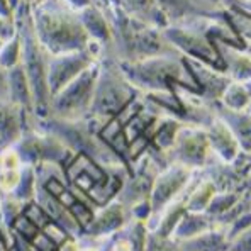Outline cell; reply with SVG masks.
I'll return each instance as SVG.
<instances>
[{
  "label": "cell",
  "mask_w": 251,
  "mask_h": 251,
  "mask_svg": "<svg viewBox=\"0 0 251 251\" xmlns=\"http://www.w3.org/2000/svg\"><path fill=\"white\" fill-rule=\"evenodd\" d=\"M29 7L36 36L50 54L88 48L90 38L80 21V12L63 0H39Z\"/></svg>",
  "instance_id": "obj_1"
},
{
  "label": "cell",
  "mask_w": 251,
  "mask_h": 251,
  "mask_svg": "<svg viewBox=\"0 0 251 251\" xmlns=\"http://www.w3.org/2000/svg\"><path fill=\"white\" fill-rule=\"evenodd\" d=\"M17 32L22 43V56L21 65L24 68L27 80L32 88L34 97V112L39 117L50 116V102L51 92L48 85V63H50V53L38 39L31 17V7L25 2H19L14 16Z\"/></svg>",
  "instance_id": "obj_2"
},
{
  "label": "cell",
  "mask_w": 251,
  "mask_h": 251,
  "mask_svg": "<svg viewBox=\"0 0 251 251\" xmlns=\"http://www.w3.org/2000/svg\"><path fill=\"white\" fill-rule=\"evenodd\" d=\"M97 76L99 68L95 65H90L76 78L66 83L61 90H58L51 97L50 116L72 121L85 114L87 110H90Z\"/></svg>",
  "instance_id": "obj_3"
},
{
  "label": "cell",
  "mask_w": 251,
  "mask_h": 251,
  "mask_svg": "<svg viewBox=\"0 0 251 251\" xmlns=\"http://www.w3.org/2000/svg\"><path fill=\"white\" fill-rule=\"evenodd\" d=\"M112 68L114 66L110 65L99 68L94 100L90 105V112L99 117L121 112L129 100V92L126 90V85L123 80L117 78L116 70Z\"/></svg>",
  "instance_id": "obj_4"
},
{
  "label": "cell",
  "mask_w": 251,
  "mask_h": 251,
  "mask_svg": "<svg viewBox=\"0 0 251 251\" xmlns=\"http://www.w3.org/2000/svg\"><path fill=\"white\" fill-rule=\"evenodd\" d=\"M94 56L88 48L78 51H70V53L50 54L48 63V85H50L51 97L61 90L66 83L80 75L83 70L94 65Z\"/></svg>",
  "instance_id": "obj_5"
},
{
  "label": "cell",
  "mask_w": 251,
  "mask_h": 251,
  "mask_svg": "<svg viewBox=\"0 0 251 251\" xmlns=\"http://www.w3.org/2000/svg\"><path fill=\"white\" fill-rule=\"evenodd\" d=\"M9 100L27 112H34V97L22 65L9 68ZM36 114V112H34Z\"/></svg>",
  "instance_id": "obj_6"
},
{
  "label": "cell",
  "mask_w": 251,
  "mask_h": 251,
  "mask_svg": "<svg viewBox=\"0 0 251 251\" xmlns=\"http://www.w3.org/2000/svg\"><path fill=\"white\" fill-rule=\"evenodd\" d=\"M80 21H82L88 38L97 39L99 43H107L109 39V25L105 22V17L97 7L90 5L87 9L80 10Z\"/></svg>",
  "instance_id": "obj_7"
},
{
  "label": "cell",
  "mask_w": 251,
  "mask_h": 251,
  "mask_svg": "<svg viewBox=\"0 0 251 251\" xmlns=\"http://www.w3.org/2000/svg\"><path fill=\"white\" fill-rule=\"evenodd\" d=\"M21 56H22V43H21L19 32H16L12 38L3 43L2 50H0V66H3L5 70L14 68V66L21 65Z\"/></svg>",
  "instance_id": "obj_8"
},
{
  "label": "cell",
  "mask_w": 251,
  "mask_h": 251,
  "mask_svg": "<svg viewBox=\"0 0 251 251\" xmlns=\"http://www.w3.org/2000/svg\"><path fill=\"white\" fill-rule=\"evenodd\" d=\"M229 251H251V226L238 232L231 239Z\"/></svg>",
  "instance_id": "obj_9"
},
{
  "label": "cell",
  "mask_w": 251,
  "mask_h": 251,
  "mask_svg": "<svg viewBox=\"0 0 251 251\" xmlns=\"http://www.w3.org/2000/svg\"><path fill=\"white\" fill-rule=\"evenodd\" d=\"M16 32H17L16 22L10 21V19H5V17L0 16V38L7 41V39L12 38Z\"/></svg>",
  "instance_id": "obj_10"
},
{
  "label": "cell",
  "mask_w": 251,
  "mask_h": 251,
  "mask_svg": "<svg viewBox=\"0 0 251 251\" xmlns=\"http://www.w3.org/2000/svg\"><path fill=\"white\" fill-rule=\"evenodd\" d=\"M17 5H19V3H17L16 0H0V16L5 17V19L14 21Z\"/></svg>",
  "instance_id": "obj_11"
},
{
  "label": "cell",
  "mask_w": 251,
  "mask_h": 251,
  "mask_svg": "<svg viewBox=\"0 0 251 251\" xmlns=\"http://www.w3.org/2000/svg\"><path fill=\"white\" fill-rule=\"evenodd\" d=\"M16 226H17V229H21L22 234L27 236V238H32V236H36V232H38V231H36V224L32 223V221L29 219L27 216L17 221Z\"/></svg>",
  "instance_id": "obj_12"
},
{
  "label": "cell",
  "mask_w": 251,
  "mask_h": 251,
  "mask_svg": "<svg viewBox=\"0 0 251 251\" xmlns=\"http://www.w3.org/2000/svg\"><path fill=\"white\" fill-rule=\"evenodd\" d=\"M0 99L9 100V70L0 66Z\"/></svg>",
  "instance_id": "obj_13"
},
{
  "label": "cell",
  "mask_w": 251,
  "mask_h": 251,
  "mask_svg": "<svg viewBox=\"0 0 251 251\" xmlns=\"http://www.w3.org/2000/svg\"><path fill=\"white\" fill-rule=\"evenodd\" d=\"M46 188H48V192H50L51 195H54V197H60L63 192H65L63 183L60 182V180H56V178H50V182L46 183Z\"/></svg>",
  "instance_id": "obj_14"
},
{
  "label": "cell",
  "mask_w": 251,
  "mask_h": 251,
  "mask_svg": "<svg viewBox=\"0 0 251 251\" xmlns=\"http://www.w3.org/2000/svg\"><path fill=\"white\" fill-rule=\"evenodd\" d=\"M63 2H65L68 7H72L73 10H76V12H80V10H83L92 5V0H63Z\"/></svg>",
  "instance_id": "obj_15"
},
{
  "label": "cell",
  "mask_w": 251,
  "mask_h": 251,
  "mask_svg": "<svg viewBox=\"0 0 251 251\" xmlns=\"http://www.w3.org/2000/svg\"><path fill=\"white\" fill-rule=\"evenodd\" d=\"M34 243L41 251H54V245L51 243L50 238H46V236H38Z\"/></svg>",
  "instance_id": "obj_16"
},
{
  "label": "cell",
  "mask_w": 251,
  "mask_h": 251,
  "mask_svg": "<svg viewBox=\"0 0 251 251\" xmlns=\"http://www.w3.org/2000/svg\"><path fill=\"white\" fill-rule=\"evenodd\" d=\"M21 2H25V3H29V5H32V3L39 2V0H21Z\"/></svg>",
  "instance_id": "obj_17"
},
{
  "label": "cell",
  "mask_w": 251,
  "mask_h": 251,
  "mask_svg": "<svg viewBox=\"0 0 251 251\" xmlns=\"http://www.w3.org/2000/svg\"><path fill=\"white\" fill-rule=\"evenodd\" d=\"M3 43H5V39H2V38H0V50H2V46H3Z\"/></svg>",
  "instance_id": "obj_18"
},
{
  "label": "cell",
  "mask_w": 251,
  "mask_h": 251,
  "mask_svg": "<svg viewBox=\"0 0 251 251\" xmlns=\"http://www.w3.org/2000/svg\"><path fill=\"white\" fill-rule=\"evenodd\" d=\"M0 143H2V136H0Z\"/></svg>",
  "instance_id": "obj_19"
},
{
  "label": "cell",
  "mask_w": 251,
  "mask_h": 251,
  "mask_svg": "<svg viewBox=\"0 0 251 251\" xmlns=\"http://www.w3.org/2000/svg\"><path fill=\"white\" fill-rule=\"evenodd\" d=\"M16 2H17V3H19V2H21V0H16Z\"/></svg>",
  "instance_id": "obj_20"
}]
</instances>
